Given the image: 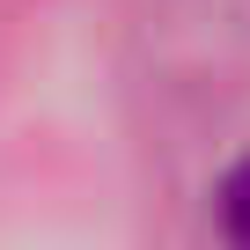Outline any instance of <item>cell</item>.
Instances as JSON below:
<instances>
[{"label":"cell","instance_id":"6da1fadb","mask_svg":"<svg viewBox=\"0 0 250 250\" xmlns=\"http://www.w3.org/2000/svg\"><path fill=\"white\" fill-rule=\"evenodd\" d=\"M213 235L221 250H250V155L228 162V177L213 184Z\"/></svg>","mask_w":250,"mask_h":250}]
</instances>
